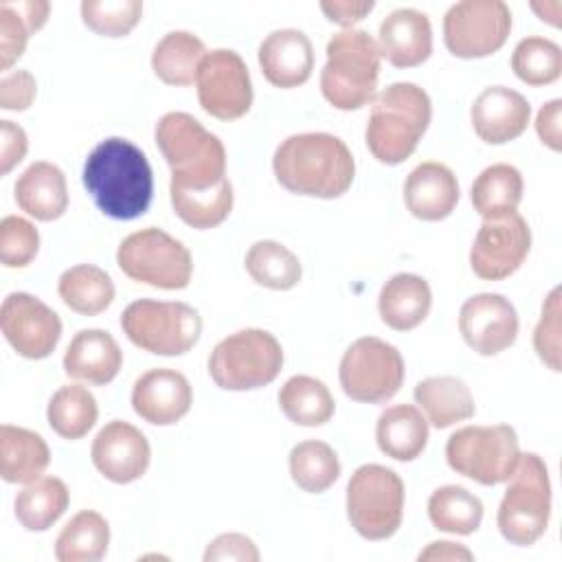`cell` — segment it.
Returning a JSON list of instances; mask_svg holds the SVG:
<instances>
[{
	"label": "cell",
	"mask_w": 562,
	"mask_h": 562,
	"mask_svg": "<svg viewBox=\"0 0 562 562\" xmlns=\"http://www.w3.org/2000/svg\"><path fill=\"white\" fill-rule=\"evenodd\" d=\"M83 187L112 220L140 217L154 195V173L140 147L121 136L101 140L86 158Z\"/></svg>",
	"instance_id": "obj_1"
},
{
	"label": "cell",
	"mask_w": 562,
	"mask_h": 562,
	"mask_svg": "<svg viewBox=\"0 0 562 562\" xmlns=\"http://www.w3.org/2000/svg\"><path fill=\"white\" fill-rule=\"evenodd\" d=\"M272 171L290 193L331 200L351 187L356 160L342 138L327 132H301L277 145Z\"/></svg>",
	"instance_id": "obj_2"
},
{
	"label": "cell",
	"mask_w": 562,
	"mask_h": 562,
	"mask_svg": "<svg viewBox=\"0 0 562 562\" xmlns=\"http://www.w3.org/2000/svg\"><path fill=\"white\" fill-rule=\"evenodd\" d=\"M432 119V103L413 81L389 83L375 94L364 127L369 151L382 165H400L413 156Z\"/></svg>",
	"instance_id": "obj_3"
},
{
	"label": "cell",
	"mask_w": 562,
	"mask_h": 562,
	"mask_svg": "<svg viewBox=\"0 0 562 562\" xmlns=\"http://www.w3.org/2000/svg\"><path fill=\"white\" fill-rule=\"evenodd\" d=\"M156 145L171 169L169 187L209 189L226 176L224 143L187 112H167L154 130Z\"/></svg>",
	"instance_id": "obj_4"
},
{
	"label": "cell",
	"mask_w": 562,
	"mask_h": 562,
	"mask_svg": "<svg viewBox=\"0 0 562 562\" xmlns=\"http://www.w3.org/2000/svg\"><path fill=\"white\" fill-rule=\"evenodd\" d=\"M321 70V92L336 110H360L375 99L380 50L364 29H345L329 37Z\"/></svg>",
	"instance_id": "obj_5"
},
{
	"label": "cell",
	"mask_w": 562,
	"mask_h": 562,
	"mask_svg": "<svg viewBox=\"0 0 562 562\" xmlns=\"http://www.w3.org/2000/svg\"><path fill=\"white\" fill-rule=\"evenodd\" d=\"M496 512L501 536L518 547L538 542L551 518V481L547 463L536 452H520L516 470Z\"/></svg>",
	"instance_id": "obj_6"
},
{
	"label": "cell",
	"mask_w": 562,
	"mask_h": 562,
	"mask_svg": "<svg viewBox=\"0 0 562 562\" xmlns=\"http://www.w3.org/2000/svg\"><path fill=\"white\" fill-rule=\"evenodd\" d=\"M283 367L274 334L246 327L222 338L209 356V375L224 391H255L270 384Z\"/></svg>",
	"instance_id": "obj_7"
},
{
	"label": "cell",
	"mask_w": 562,
	"mask_h": 562,
	"mask_svg": "<svg viewBox=\"0 0 562 562\" xmlns=\"http://www.w3.org/2000/svg\"><path fill=\"white\" fill-rule=\"evenodd\" d=\"M404 481L380 463L356 468L347 483V518L364 540L391 538L404 516Z\"/></svg>",
	"instance_id": "obj_8"
},
{
	"label": "cell",
	"mask_w": 562,
	"mask_h": 562,
	"mask_svg": "<svg viewBox=\"0 0 562 562\" xmlns=\"http://www.w3.org/2000/svg\"><path fill=\"white\" fill-rule=\"evenodd\" d=\"M121 327L132 345L156 356H182L195 347L202 318L182 301H132L121 314Z\"/></svg>",
	"instance_id": "obj_9"
},
{
	"label": "cell",
	"mask_w": 562,
	"mask_h": 562,
	"mask_svg": "<svg viewBox=\"0 0 562 562\" xmlns=\"http://www.w3.org/2000/svg\"><path fill=\"white\" fill-rule=\"evenodd\" d=\"M116 263L132 281L160 290H182L193 274L189 248L156 226L130 233L116 248Z\"/></svg>",
	"instance_id": "obj_10"
},
{
	"label": "cell",
	"mask_w": 562,
	"mask_h": 562,
	"mask_svg": "<svg viewBox=\"0 0 562 562\" xmlns=\"http://www.w3.org/2000/svg\"><path fill=\"white\" fill-rule=\"evenodd\" d=\"M520 459L516 430L507 424L463 426L446 441L448 465L481 485L505 483Z\"/></svg>",
	"instance_id": "obj_11"
},
{
	"label": "cell",
	"mask_w": 562,
	"mask_h": 562,
	"mask_svg": "<svg viewBox=\"0 0 562 562\" xmlns=\"http://www.w3.org/2000/svg\"><path fill=\"white\" fill-rule=\"evenodd\" d=\"M404 358L391 342L362 336L340 358L338 380L347 397L364 404L391 400L404 384Z\"/></svg>",
	"instance_id": "obj_12"
},
{
	"label": "cell",
	"mask_w": 562,
	"mask_h": 562,
	"mask_svg": "<svg viewBox=\"0 0 562 562\" xmlns=\"http://www.w3.org/2000/svg\"><path fill=\"white\" fill-rule=\"evenodd\" d=\"M512 11L503 0H461L443 15V44L461 59H479L503 48Z\"/></svg>",
	"instance_id": "obj_13"
},
{
	"label": "cell",
	"mask_w": 562,
	"mask_h": 562,
	"mask_svg": "<svg viewBox=\"0 0 562 562\" xmlns=\"http://www.w3.org/2000/svg\"><path fill=\"white\" fill-rule=\"evenodd\" d=\"M202 110L220 121L241 119L252 105V81L246 61L231 48L206 50L195 75Z\"/></svg>",
	"instance_id": "obj_14"
},
{
	"label": "cell",
	"mask_w": 562,
	"mask_h": 562,
	"mask_svg": "<svg viewBox=\"0 0 562 562\" xmlns=\"http://www.w3.org/2000/svg\"><path fill=\"white\" fill-rule=\"evenodd\" d=\"M0 329L18 356L48 358L61 338V318L42 299L29 292H11L0 307Z\"/></svg>",
	"instance_id": "obj_15"
},
{
	"label": "cell",
	"mask_w": 562,
	"mask_h": 562,
	"mask_svg": "<svg viewBox=\"0 0 562 562\" xmlns=\"http://www.w3.org/2000/svg\"><path fill=\"white\" fill-rule=\"evenodd\" d=\"M529 250L531 228L520 213L483 220L470 248V268L485 281H501L522 266Z\"/></svg>",
	"instance_id": "obj_16"
},
{
	"label": "cell",
	"mask_w": 562,
	"mask_h": 562,
	"mask_svg": "<svg viewBox=\"0 0 562 562\" xmlns=\"http://www.w3.org/2000/svg\"><path fill=\"white\" fill-rule=\"evenodd\" d=\"M459 331L465 345L479 356H496L516 342L518 312L503 294L481 292L463 301Z\"/></svg>",
	"instance_id": "obj_17"
},
{
	"label": "cell",
	"mask_w": 562,
	"mask_h": 562,
	"mask_svg": "<svg viewBox=\"0 0 562 562\" xmlns=\"http://www.w3.org/2000/svg\"><path fill=\"white\" fill-rule=\"evenodd\" d=\"M90 457L101 476L125 485L138 481L151 461L147 437L130 422L112 419L92 439Z\"/></svg>",
	"instance_id": "obj_18"
},
{
	"label": "cell",
	"mask_w": 562,
	"mask_h": 562,
	"mask_svg": "<svg viewBox=\"0 0 562 562\" xmlns=\"http://www.w3.org/2000/svg\"><path fill=\"white\" fill-rule=\"evenodd\" d=\"M193 404V389L184 373L167 367L145 371L132 386L134 413L154 426L180 422Z\"/></svg>",
	"instance_id": "obj_19"
},
{
	"label": "cell",
	"mask_w": 562,
	"mask_h": 562,
	"mask_svg": "<svg viewBox=\"0 0 562 562\" xmlns=\"http://www.w3.org/2000/svg\"><path fill=\"white\" fill-rule=\"evenodd\" d=\"M531 119L529 101L507 86L485 88L470 108L474 134L490 145H503L518 138Z\"/></svg>",
	"instance_id": "obj_20"
},
{
	"label": "cell",
	"mask_w": 562,
	"mask_h": 562,
	"mask_svg": "<svg viewBox=\"0 0 562 562\" xmlns=\"http://www.w3.org/2000/svg\"><path fill=\"white\" fill-rule=\"evenodd\" d=\"M378 50L395 68L424 64L432 53V26L424 11L402 7L391 11L378 29Z\"/></svg>",
	"instance_id": "obj_21"
},
{
	"label": "cell",
	"mask_w": 562,
	"mask_h": 562,
	"mask_svg": "<svg viewBox=\"0 0 562 562\" xmlns=\"http://www.w3.org/2000/svg\"><path fill=\"white\" fill-rule=\"evenodd\" d=\"M257 61L272 86L296 88L312 77L314 46L299 29H277L261 40Z\"/></svg>",
	"instance_id": "obj_22"
},
{
	"label": "cell",
	"mask_w": 562,
	"mask_h": 562,
	"mask_svg": "<svg viewBox=\"0 0 562 562\" xmlns=\"http://www.w3.org/2000/svg\"><path fill=\"white\" fill-rule=\"evenodd\" d=\"M459 202V182L452 169L437 160L419 162L404 182V204L417 220H446Z\"/></svg>",
	"instance_id": "obj_23"
},
{
	"label": "cell",
	"mask_w": 562,
	"mask_h": 562,
	"mask_svg": "<svg viewBox=\"0 0 562 562\" xmlns=\"http://www.w3.org/2000/svg\"><path fill=\"white\" fill-rule=\"evenodd\" d=\"M123 367V351L105 329H81L72 336L64 353L68 378L94 386L110 384Z\"/></svg>",
	"instance_id": "obj_24"
},
{
	"label": "cell",
	"mask_w": 562,
	"mask_h": 562,
	"mask_svg": "<svg viewBox=\"0 0 562 562\" xmlns=\"http://www.w3.org/2000/svg\"><path fill=\"white\" fill-rule=\"evenodd\" d=\"M13 195L18 206L40 222H53L68 209L66 176L57 165L48 160L31 162L18 176Z\"/></svg>",
	"instance_id": "obj_25"
},
{
	"label": "cell",
	"mask_w": 562,
	"mask_h": 562,
	"mask_svg": "<svg viewBox=\"0 0 562 562\" xmlns=\"http://www.w3.org/2000/svg\"><path fill=\"white\" fill-rule=\"evenodd\" d=\"M432 307V292L424 277L413 272L393 274L380 290L378 312L386 327L408 331L422 325Z\"/></svg>",
	"instance_id": "obj_26"
},
{
	"label": "cell",
	"mask_w": 562,
	"mask_h": 562,
	"mask_svg": "<svg viewBox=\"0 0 562 562\" xmlns=\"http://www.w3.org/2000/svg\"><path fill=\"white\" fill-rule=\"evenodd\" d=\"M417 408L435 428H450L474 417V395L470 386L454 375H430L415 384Z\"/></svg>",
	"instance_id": "obj_27"
},
{
	"label": "cell",
	"mask_w": 562,
	"mask_h": 562,
	"mask_svg": "<svg viewBox=\"0 0 562 562\" xmlns=\"http://www.w3.org/2000/svg\"><path fill=\"white\" fill-rule=\"evenodd\" d=\"M48 463L50 450L40 432L13 424L0 426V476L7 483H33L46 472Z\"/></svg>",
	"instance_id": "obj_28"
},
{
	"label": "cell",
	"mask_w": 562,
	"mask_h": 562,
	"mask_svg": "<svg viewBox=\"0 0 562 562\" xmlns=\"http://www.w3.org/2000/svg\"><path fill=\"white\" fill-rule=\"evenodd\" d=\"M378 448L395 461L417 459L428 443V419L415 404H395L375 424Z\"/></svg>",
	"instance_id": "obj_29"
},
{
	"label": "cell",
	"mask_w": 562,
	"mask_h": 562,
	"mask_svg": "<svg viewBox=\"0 0 562 562\" xmlns=\"http://www.w3.org/2000/svg\"><path fill=\"white\" fill-rule=\"evenodd\" d=\"M522 189V173L509 162H496L485 167L474 178L470 187V200L483 220H501L518 213Z\"/></svg>",
	"instance_id": "obj_30"
},
{
	"label": "cell",
	"mask_w": 562,
	"mask_h": 562,
	"mask_svg": "<svg viewBox=\"0 0 562 562\" xmlns=\"http://www.w3.org/2000/svg\"><path fill=\"white\" fill-rule=\"evenodd\" d=\"M204 55L206 46L195 33L169 31L154 46L151 70L167 86H191Z\"/></svg>",
	"instance_id": "obj_31"
},
{
	"label": "cell",
	"mask_w": 562,
	"mask_h": 562,
	"mask_svg": "<svg viewBox=\"0 0 562 562\" xmlns=\"http://www.w3.org/2000/svg\"><path fill=\"white\" fill-rule=\"evenodd\" d=\"M59 299L66 307L83 316H97L105 312L114 301L112 277L92 263H77L59 274Z\"/></svg>",
	"instance_id": "obj_32"
},
{
	"label": "cell",
	"mask_w": 562,
	"mask_h": 562,
	"mask_svg": "<svg viewBox=\"0 0 562 562\" xmlns=\"http://www.w3.org/2000/svg\"><path fill=\"white\" fill-rule=\"evenodd\" d=\"M70 494L61 479L40 476L33 483H26L15 501V518L26 531H46L50 529L68 509Z\"/></svg>",
	"instance_id": "obj_33"
},
{
	"label": "cell",
	"mask_w": 562,
	"mask_h": 562,
	"mask_svg": "<svg viewBox=\"0 0 562 562\" xmlns=\"http://www.w3.org/2000/svg\"><path fill=\"white\" fill-rule=\"evenodd\" d=\"M279 406L296 426H323L334 417L336 402L327 384L312 375H292L279 389Z\"/></svg>",
	"instance_id": "obj_34"
},
{
	"label": "cell",
	"mask_w": 562,
	"mask_h": 562,
	"mask_svg": "<svg viewBox=\"0 0 562 562\" xmlns=\"http://www.w3.org/2000/svg\"><path fill=\"white\" fill-rule=\"evenodd\" d=\"M110 525L94 509L77 512L55 540L59 562H99L108 553Z\"/></svg>",
	"instance_id": "obj_35"
},
{
	"label": "cell",
	"mask_w": 562,
	"mask_h": 562,
	"mask_svg": "<svg viewBox=\"0 0 562 562\" xmlns=\"http://www.w3.org/2000/svg\"><path fill=\"white\" fill-rule=\"evenodd\" d=\"M169 200L173 213L191 228L204 231L222 224L233 209V184L224 178L209 189H182L169 187Z\"/></svg>",
	"instance_id": "obj_36"
},
{
	"label": "cell",
	"mask_w": 562,
	"mask_h": 562,
	"mask_svg": "<svg viewBox=\"0 0 562 562\" xmlns=\"http://www.w3.org/2000/svg\"><path fill=\"white\" fill-rule=\"evenodd\" d=\"M244 266L257 285L277 292L296 288L303 274L299 257L274 239L255 241L244 257Z\"/></svg>",
	"instance_id": "obj_37"
},
{
	"label": "cell",
	"mask_w": 562,
	"mask_h": 562,
	"mask_svg": "<svg viewBox=\"0 0 562 562\" xmlns=\"http://www.w3.org/2000/svg\"><path fill=\"white\" fill-rule=\"evenodd\" d=\"M97 417H99L97 400L81 384L59 386L46 406L48 426L61 439H68V441H77L86 437L97 424Z\"/></svg>",
	"instance_id": "obj_38"
},
{
	"label": "cell",
	"mask_w": 562,
	"mask_h": 562,
	"mask_svg": "<svg viewBox=\"0 0 562 562\" xmlns=\"http://www.w3.org/2000/svg\"><path fill=\"white\" fill-rule=\"evenodd\" d=\"M428 518L435 529L470 536L481 527L483 503L461 485H441L428 498Z\"/></svg>",
	"instance_id": "obj_39"
},
{
	"label": "cell",
	"mask_w": 562,
	"mask_h": 562,
	"mask_svg": "<svg viewBox=\"0 0 562 562\" xmlns=\"http://www.w3.org/2000/svg\"><path fill=\"white\" fill-rule=\"evenodd\" d=\"M292 481L307 494L329 490L340 476V461L336 450L318 439L299 441L288 457Z\"/></svg>",
	"instance_id": "obj_40"
},
{
	"label": "cell",
	"mask_w": 562,
	"mask_h": 562,
	"mask_svg": "<svg viewBox=\"0 0 562 562\" xmlns=\"http://www.w3.org/2000/svg\"><path fill=\"white\" fill-rule=\"evenodd\" d=\"M509 64L527 86H547L562 75V48L549 37L527 35L516 44Z\"/></svg>",
	"instance_id": "obj_41"
},
{
	"label": "cell",
	"mask_w": 562,
	"mask_h": 562,
	"mask_svg": "<svg viewBox=\"0 0 562 562\" xmlns=\"http://www.w3.org/2000/svg\"><path fill=\"white\" fill-rule=\"evenodd\" d=\"M143 15L140 0H83L81 20L83 24L103 37L127 35Z\"/></svg>",
	"instance_id": "obj_42"
},
{
	"label": "cell",
	"mask_w": 562,
	"mask_h": 562,
	"mask_svg": "<svg viewBox=\"0 0 562 562\" xmlns=\"http://www.w3.org/2000/svg\"><path fill=\"white\" fill-rule=\"evenodd\" d=\"M40 250V233L37 228L20 217L7 215L0 222V261L7 268H24L29 266Z\"/></svg>",
	"instance_id": "obj_43"
},
{
	"label": "cell",
	"mask_w": 562,
	"mask_h": 562,
	"mask_svg": "<svg viewBox=\"0 0 562 562\" xmlns=\"http://www.w3.org/2000/svg\"><path fill=\"white\" fill-rule=\"evenodd\" d=\"M560 288H553L540 310V318L538 325L533 329V349L540 358V362H544L551 371H560V347H562V307H560Z\"/></svg>",
	"instance_id": "obj_44"
},
{
	"label": "cell",
	"mask_w": 562,
	"mask_h": 562,
	"mask_svg": "<svg viewBox=\"0 0 562 562\" xmlns=\"http://www.w3.org/2000/svg\"><path fill=\"white\" fill-rule=\"evenodd\" d=\"M31 29L18 7L9 0L0 2V68L9 70L24 53Z\"/></svg>",
	"instance_id": "obj_45"
},
{
	"label": "cell",
	"mask_w": 562,
	"mask_h": 562,
	"mask_svg": "<svg viewBox=\"0 0 562 562\" xmlns=\"http://www.w3.org/2000/svg\"><path fill=\"white\" fill-rule=\"evenodd\" d=\"M37 81L29 70H11L0 79V108L9 112H24L33 105Z\"/></svg>",
	"instance_id": "obj_46"
},
{
	"label": "cell",
	"mask_w": 562,
	"mask_h": 562,
	"mask_svg": "<svg viewBox=\"0 0 562 562\" xmlns=\"http://www.w3.org/2000/svg\"><path fill=\"white\" fill-rule=\"evenodd\" d=\"M204 562L215 560H239V562H257L259 549L252 538L244 533H220L204 549Z\"/></svg>",
	"instance_id": "obj_47"
},
{
	"label": "cell",
	"mask_w": 562,
	"mask_h": 562,
	"mask_svg": "<svg viewBox=\"0 0 562 562\" xmlns=\"http://www.w3.org/2000/svg\"><path fill=\"white\" fill-rule=\"evenodd\" d=\"M29 149L26 132L13 121H0V173L7 176L18 162L24 160Z\"/></svg>",
	"instance_id": "obj_48"
},
{
	"label": "cell",
	"mask_w": 562,
	"mask_h": 562,
	"mask_svg": "<svg viewBox=\"0 0 562 562\" xmlns=\"http://www.w3.org/2000/svg\"><path fill=\"white\" fill-rule=\"evenodd\" d=\"M318 7L329 22L342 26L345 31V29H353V24L364 20L373 11L375 2L373 0H321Z\"/></svg>",
	"instance_id": "obj_49"
},
{
	"label": "cell",
	"mask_w": 562,
	"mask_h": 562,
	"mask_svg": "<svg viewBox=\"0 0 562 562\" xmlns=\"http://www.w3.org/2000/svg\"><path fill=\"white\" fill-rule=\"evenodd\" d=\"M562 99L547 101L536 114V132L542 145L553 151L562 149Z\"/></svg>",
	"instance_id": "obj_50"
},
{
	"label": "cell",
	"mask_w": 562,
	"mask_h": 562,
	"mask_svg": "<svg viewBox=\"0 0 562 562\" xmlns=\"http://www.w3.org/2000/svg\"><path fill=\"white\" fill-rule=\"evenodd\" d=\"M417 560H457V562H470L474 560V553L465 547V544H459V542H452V540H437V542H430L424 551H419Z\"/></svg>",
	"instance_id": "obj_51"
},
{
	"label": "cell",
	"mask_w": 562,
	"mask_h": 562,
	"mask_svg": "<svg viewBox=\"0 0 562 562\" xmlns=\"http://www.w3.org/2000/svg\"><path fill=\"white\" fill-rule=\"evenodd\" d=\"M18 7V11L24 15L31 33L40 31L50 13V2L46 0H22V2H13Z\"/></svg>",
	"instance_id": "obj_52"
},
{
	"label": "cell",
	"mask_w": 562,
	"mask_h": 562,
	"mask_svg": "<svg viewBox=\"0 0 562 562\" xmlns=\"http://www.w3.org/2000/svg\"><path fill=\"white\" fill-rule=\"evenodd\" d=\"M531 9L538 13L540 20L553 24V26H560V11H562V4L560 0H549V2H531Z\"/></svg>",
	"instance_id": "obj_53"
}]
</instances>
